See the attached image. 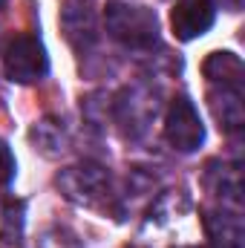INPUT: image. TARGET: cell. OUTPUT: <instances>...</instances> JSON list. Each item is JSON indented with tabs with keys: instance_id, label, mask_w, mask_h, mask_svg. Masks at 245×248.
Segmentation results:
<instances>
[{
	"instance_id": "cell-2",
	"label": "cell",
	"mask_w": 245,
	"mask_h": 248,
	"mask_svg": "<svg viewBox=\"0 0 245 248\" xmlns=\"http://www.w3.org/2000/svg\"><path fill=\"white\" fill-rule=\"evenodd\" d=\"M55 185L61 187L66 199H72L84 208H107V202L113 199L110 173H107V168H101L95 162H81V165L63 168Z\"/></svg>"
},
{
	"instance_id": "cell-12",
	"label": "cell",
	"mask_w": 245,
	"mask_h": 248,
	"mask_svg": "<svg viewBox=\"0 0 245 248\" xmlns=\"http://www.w3.org/2000/svg\"><path fill=\"white\" fill-rule=\"evenodd\" d=\"M29 139L46 153V156H58L63 150V144H66V139H63V127L58 122H52V119H44V122H38L32 127V133H29Z\"/></svg>"
},
{
	"instance_id": "cell-15",
	"label": "cell",
	"mask_w": 245,
	"mask_h": 248,
	"mask_svg": "<svg viewBox=\"0 0 245 248\" xmlns=\"http://www.w3.org/2000/svg\"><path fill=\"white\" fill-rule=\"evenodd\" d=\"M0 6H6V0H0Z\"/></svg>"
},
{
	"instance_id": "cell-6",
	"label": "cell",
	"mask_w": 245,
	"mask_h": 248,
	"mask_svg": "<svg viewBox=\"0 0 245 248\" xmlns=\"http://www.w3.org/2000/svg\"><path fill=\"white\" fill-rule=\"evenodd\" d=\"M61 32L75 52H87L98 41V15L90 0H63Z\"/></svg>"
},
{
	"instance_id": "cell-9",
	"label": "cell",
	"mask_w": 245,
	"mask_h": 248,
	"mask_svg": "<svg viewBox=\"0 0 245 248\" xmlns=\"http://www.w3.org/2000/svg\"><path fill=\"white\" fill-rule=\"evenodd\" d=\"M205 231L211 237V248H243V222L228 211H208Z\"/></svg>"
},
{
	"instance_id": "cell-10",
	"label": "cell",
	"mask_w": 245,
	"mask_h": 248,
	"mask_svg": "<svg viewBox=\"0 0 245 248\" xmlns=\"http://www.w3.org/2000/svg\"><path fill=\"white\" fill-rule=\"evenodd\" d=\"M202 72L211 81V87H243L245 78V66L240 55H234V52H214L205 61Z\"/></svg>"
},
{
	"instance_id": "cell-3",
	"label": "cell",
	"mask_w": 245,
	"mask_h": 248,
	"mask_svg": "<svg viewBox=\"0 0 245 248\" xmlns=\"http://www.w3.org/2000/svg\"><path fill=\"white\" fill-rule=\"evenodd\" d=\"M156 113H159V95L144 84L122 90L113 101V119L122 127L124 136H130V139L144 136L147 127L156 119Z\"/></svg>"
},
{
	"instance_id": "cell-5",
	"label": "cell",
	"mask_w": 245,
	"mask_h": 248,
	"mask_svg": "<svg viewBox=\"0 0 245 248\" xmlns=\"http://www.w3.org/2000/svg\"><path fill=\"white\" fill-rule=\"evenodd\" d=\"M165 139L179 153H193L205 141V124L187 95H176L170 101L165 116Z\"/></svg>"
},
{
	"instance_id": "cell-1",
	"label": "cell",
	"mask_w": 245,
	"mask_h": 248,
	"mask_svg": "<svg viewBox=\"0 0 245 248\" xmlns=\"http://www.w3.org/2000/svg\"><path fill=\"white\" fill-rule=\"evenodd\" d=\"M104 23H107V35L116 44H122L124 49L147 52L159 44V17L153 9L110 0L104 9Z\"/></svg>"
},
{
	"instance_id": "cell-4",
	"label": "cell",
	"mask_w": 245,
	"mask_h": 248,
	"mask_svg": "<svg viewBox=\"0 0 245 248\" xmlns=\"http://www.w3.org/2000/svg\"><path fill=\"white\" fill-rule=\"evenodd\" d=\"M3 69L6 78L15 84H35L49 72V58L46 49L41 44V38L35 35H15L3 52Z\"/></svg>"
},
{
	"instance_id": "cell-13",
	"label": "cell",
	"mask_w": 245,
	"mask_h": 248,
	"mask_svg": "<svg viewBox=\"0 0 245 248\" xmlns=\"http://www.w3.org/2000/svg\"><path fill=\"white\" fill-rule=\"evenodd\" d=\"M38 248H84V243L69 228H49L46 234H41Z\"/></svg>"
},
{
	"instance_id": "cell-11",
	"label": "cell",
	"mask_w": 245,
	"mask_h": 248,
	"mask_svg": "<svg viewBox=\"0 0 245 248\" xmlns=\"http://www.w3.org/2000/svg\"><path fill=\"white\" fill-rule=\"evenodd\" d=\"M208 187L214 196H219L222 202H231L240 208L243 202V179H240V168H219L214 170V165H208Z\"/></svg>"
},
{
	"instance_id": "cell-14",
	"label": "cell",
	"mask_w": 245,
	"mask_h": 248,
	"mask_svg": "<svg viewBox=\"0 0 245 248\" xmlns=\"http://www.w3.org/2000/svg\"><path fill=\"white\" fill-rule=\"evenodd\" d=\"M15 176V156L9 150V144L0 139V185H6Z\"/></svg>"
},
{
	"instance_id": "cell-7",
	"label": "cell",
	"mask_w": 245,
	"mask_h": 248,
	"mask_svg": "<svg viewBox=\"0 0 245 248\" xmlns=\"http://www.w3.org/2000/svg\"><path fill=\"white\" fill-rule=\"evenodd\" d=\"M216 20V3L214 0H179L170 12V26L179 41H193L205 35Z\"/></svg>"
},
{
	"instance_id": "cell-8",
	"label": "cell",
	"mask_w": 245,
	"mask_h": 248,
	"mask_svg": "<svg viewBox=\"0 0 245 248\" xmlns=\"http://www.w3.org/2000/svg\"><path fill=\"white\" fill-rule=\"evenodd\" d=\"M214 119L225 133H237L245 124V104H243V87H211L208 93Z\"/></svg>"
}]
</instances>
